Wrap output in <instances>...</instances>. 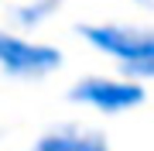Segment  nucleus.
<instances>
[{
	"instance_id": "obj_1",
	"label": "nucleus",
	"mask_w": 154,
	"mask_h": 151,
	"mask_svg": "<svg viewBox=\"0 0 154 151\" xmlns=\"http://www.w3.org/2000/svg\"><path fill=\"white\" fill-rule=\"evenodd\" d=\"M79 34L103 55L116 58L130 76L147 79L154 72V34L144 28H123V24H82Z\"/></svg>"
},
{
	"instance_id": "obj_2",
	"label": "nucleus",
	"mask_w": 154,
	"mask_h": 151,
	"mask_svg": "<svg viewBox=\"0 0 154 151\" xmlns=\"http://www.w3.org/2000/svg\"><path fill=\"white\" fill-rule=\"evenodd\" d=\"M72 100L75 103H86L99 113H123V110H134V106L144 103V86L137 79H103V76H89L82 83L72 86Z\"/></svg>"
},
{
	"instance_id": "obj_3",
	"label": "nucleus",
	"mask_w": 154,
	"mask_h": 151,
	"mask_svg": "<svg viewBox=\"0 0 154 151\" xmlns=\"http://www.w3.org/2000/svg\"><path fill=\"white\" fill-rule=\"evenodd\" d=\"M62 65L58 48L51 45H31L17 34L0 31V69L11 76H45Z\"/></svg>"
},
{
	"instance_id": "obj_4",
	"label": "nucleus",
	"mask_w": 154,
	"mask_h": 151,
	"mask_svg": "<svg viewBox=\"0 0 154 151\" xmlns=\"http://www.w3.org/2000/svg\"><path fill=\"white\" fill-rule=\"evenodd\" d=\"M34 151H110L103 134H96V131H51V134H45Z\"/></svg>"
},
{
	"instance_id": "obj_5",
	"label": "nucleus",
	"mask_w": 154,
	"mask_h": 151,
	"mask_svg": "<svg viewBox=\"0 0 154 151\" xmlns=\"http://www.w3.org/2000/svg\"><path fill=\"white\" fill-rule=\"evenodd\" d=\"M58 7V0H34V4H28V7H21L14 17L24 24V28H34V24H41L45 17H48L51 11Z\"/></svg>"
},
{
	"instance_id": "obj_6",
	"label": "nucleus",
	"mask_w": 154,
	"mask_h": 151,
	"mask_svg": "<svg viewBox=\"0 0 154 151\" xmlns=\"http://www.w3.org/2000/svg\"><path fill=\"white\" fill-rule=\"evenodd\" d=\"M140 4H151V0H140Z\"/></svg>"
}]
</instances>
